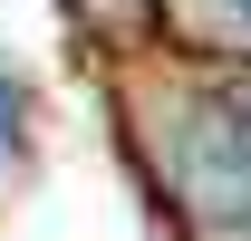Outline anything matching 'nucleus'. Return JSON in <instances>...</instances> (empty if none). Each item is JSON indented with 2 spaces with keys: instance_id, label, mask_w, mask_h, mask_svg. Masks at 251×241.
<instances>
[{
  "instance_id": "f257e3e1",
  "label": "nucleus",
  "mask_w": 251,
  "mask_h": 241,
  "mask_svg": "<svg viewBox=\"0 0 251 241\" xmlns=\"http://www.w3.org/2000/svg\"><path fill=\"white\" fill-rule=\"evenodd\" d=\"M184 164L222 193V212L251 203V77H232V87L203 96V125L184 135Z\"/></svg>"
},
{
  "instance_id": "f03ea898",
  "label": "nucleus",
  "mask_w": 251,
  "mask_h": 241,
  "mask_svg": "<svg viewBox=\"0 0 251 241\" xmlns=\"http://www.w3.org/2000/svg\"><path fill=\"white\" fill-rule=\"evenodd\" d=\"M20 125H29V96H20V87H10V77H0V164L20 154Z\"/></svg>"
},
{
  "instance_id": "7ed1b4c3",
  "label": "nucleus",
  "mask_w": 251,
  "mask_h": 241,
  "mask_svg": "<svg viewBox=\"0 0 251 241\" xmlns=\"http://www.w3.org/2000/svg\"><path fill=\"white\" fill-rule=\"evenodd\" d=\"M213 10H222V29H242V39H251V0H213Z\"/></svg>"
}]
</instances>
